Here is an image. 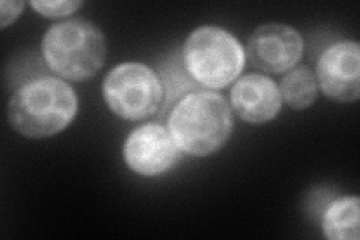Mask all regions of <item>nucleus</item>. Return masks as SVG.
Returning <instances> with one entry per match:
<instances>
[{"label":"nucleus","instance_id":"obj_1","mask_svg":"<svg viewBox=\"0 0 360 240\" xmlns=\"http://www.w3.org/2000/svg\"><path fill=\"white\" fill-rule=\"evenodd\" d=\"M74 89L56 77H41L18 87L8 104V120L18 134L44 139L63 131L75 118Z\"/></svg>","mask_w":360,"mask_h":240},{"label":"nucleus","instance_id":"obj_2","mask_svg":"<svg viewBox=\"0 0 360 240\" xmlns=\"http://www.w3.org/2000/svg\"><path fill=\"white\" fill-rule=\"evenodd\" d=\"M233 127L231 107L215 92L186 95L168 119V131L177 147L194 156L218 152L229 141Z\"/></svg>","mask_w":360,"mask_h":240},{"label":"nucleus","instance_id":"obj_3","mask_svg":"<svg viewBox=\"0 0 360 240\" xmlns=\"http://www.w3.org/2000/svg\"><path fill=\"white\" fill-rule=\"evenodd\" d=\"M47 65L62 78L84 82L103 70L107 59L104 33L92 21L83 18L53 25L42 39Z\"/></svg>","mask_w":360,"mask_h":240},{"label":"nucleus","instance_id":"obj_4","mask_svg":"<svg viewBox=\"0 0 360 240\" xmlns=\"http://www.w3.org/2000/svg\"><path fill=\"white\" fill-rule=\"evenodd\" d=\"M188 72L209 89H224L243 70L245 51L231 33L215 26L194 30L184 45Z\"/></svg>","mask_w":360,"mask_h":240},{"label":"nucleus","instance_id":"obj_5","mask_svg":"<svg viewBox=\"0 0 360 240\" xmlns=\"http://www.w3.org/2000/svg\"><path fill=\"white\" fill-rule=\"evenodd\" d=\"M104 99L116 116L125 120L148 119L162 102V83L149 66L127 62L112 68L104 82Z\"/></svg>","mask_w":360,"mask_h":240},{"label":"nucleus","instance_id":"obj_6","mask_svg":"<svg viewBox=\"0 0 360 240\" xmlns=\"http://www.w3.org/2000/svg\"><path fill=\"white\" fill-rule=\"evenodd\" d=\"M246 53L257 70L283 74L302 59L303 39L297 30L287 25L269 23L254 30Z\"/></svg>","mask_w":360,"mask_h":240},{"label":"nucleus","instance_id":"obj_7","mask_svg":"<svg viewBox=\"0 0 360 240\" xmlns=\"http://www.w3.org/2000/svg\"><path fill=\"white\" fill-rule=\"evenodd\" d=\"M317 84L336 102H354L360 95V51L356 41L336 42L317 63Z\"/></svg>","mask_w":360,"mask_h":240},{"label":"nucleus","instance_id":"obj_8","mask_svg":"<svg viewBox=\"0 0 360 240\" xmlns=\"http://www.w3.org/2000/svg\"><path fill=\"white\" fill-rule=\"evenodd\" d=\"M128 167L141 176H158L179 158V147L170 131L158 123H146L134 130L123 147Z\"/></svg>","mask_w":360,"mask_h":240},{"label":"nucleus","instance_id":"obj_9","mask_svg":"<svg viewBox=\"0 0 360 240\" xmlns=\"http://www.w3.org/2000/svg\"><path fill=\"white\" fill-rule=\"evenodd\" d=\"M283 106L279 87L262 74H248L231 89V108L248 123H267Z\"/></svg>","mask_w":360,"mask_h":240},{"label":"nucleus","instance_id":"obj_10","mask_svg":"<svg viewBox=\"0 0 360 240\" xmlns=\"http://www.w3.org/2000/svg\"><path fill=\"white\" fill-rule=\"evenodd\" d=\"M323 233L332 240H357L359 198L344 197L333 201L324 213Z\"/></svg>","mask_w":360,"mask_h":240},{"label":"nucleus","instance_id":"obj_11","mask_svg":"<svg viewBox=\"0 0 360 240\" xmlns=\"http://www.w3.org/2000/svg\"><path fill=\"white\" fill-rule=\"evenodd\" d=\"M281 99L292 110H305L317 99V77L308 66L290 70L279 87Z\"/></svg>","mask_w":360,"mask_h":240},{"label":"nucleus","instance_id":"obj_12","mask_svg":"<svg viewBox=\"0 0 360 240\" xmlns=\"http://www.w3.org/2000/svg\"><path fill=\"white\" fill-rule=\"evenodd\" d=\"M83 4L72 0V2H30V6L37 11L38 14L50 18H58L70 15L80 8Z\"/></svg>","mask_w":360,"mask_h":240},{"label":"nucleus","instance_id":"obj_13","mask_svg":"<svg viewBox=\"0 0 360 240\" xmlns=\"http://www.w3.org/2000/svg\"><path fill=\"white\" fill-rule=\"evenodd\" d=\"M25 9V4L22 2H8V0H4L0 2V27L5 29L9 25L18 18V15L22 13Z\"/></svg>","mask_w":360,"mask_h":240}]
</instances>
